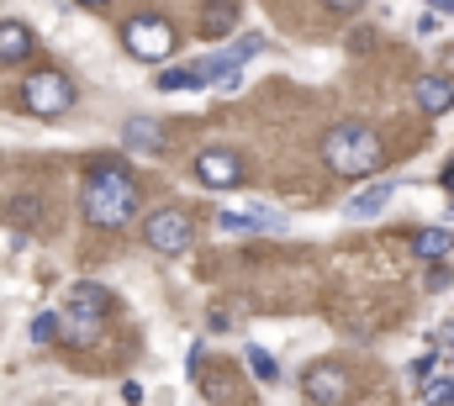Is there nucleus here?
<instances>
[{
    "instance_id": "f257e3e1",
    "label": "nucleus",
    "mask_w": 454,
    "mask_h": 406,
    "mask_svg": "<svg viewBox=\"0 0 454 406\" xmlns=\"http://www.w3.org/2000/svg\"><path fill=\"white\" fill-rule=\"evenodd\" d=\"M80 216L96 232H121L137 216V180L121 164H96L80 185Z\"/></svg>"
},
{
    "instance_id": "f03ea898",
    "label": "nucleus",
    "mask_w": 454,
    "mask_h": 406,
    "mask_svg": "<svg viewBox=\"0 0 454 406\" xmlns=\"http://www.w3.org/2000/svg\"><path fill=\"white\" fill-rule=\"evenodd\" d=\"M323 164H328L333 175H343V180H364V175H375V169L386 164V148H380L375 127L343 121V127H333V132L323 137Z\"/></svg>"
},
{
    "instance_id": "7ed1b4c3",
    "label": "nucleus",
    "mask_w": 454,
    "mask_h": 406,
    "mask_svg": "<svg viewBox=\"0 0 454 406\" xmlns=\"http://www.w3.org/2000/svg\"><path fill=\"white\" fill-rule=\"evenodd\" d=\"M21 105L32 116H64V111H74V80L64 69H32L21 85Z\"/></svg>"
},
{
    "instance_id": "20e7f679",
    "label": "nucleus",
    "mask_w": 454,
    "mask_h": 406,
    "mask_svg": "<svg viewBox=\"0 0 454 406\" xmlns=\"http://www.w3.org/2000/svg\"><path fill=\"white\" fill-rule=\"evenodd\" d=\"M121 48L143 64H164L175 53V27L164 16H127L121 21Z\"/></svg>"
},
{
    "instance_id": "39448f33",
    "label": "nucleus",
    "mask_w": 454,
    "mask_h": 406,
    "mask_svg": "<svg viewBox=\"0 0 454 406\" xmlns=\"http://www.w3.org/2000/svg\"><path fill=\"white\" fill-rule=\"evenodd\" d=\"M143 243L153 254H185L196 243V222L180 211V206H159L148 222H143Z\"/></svg>"
},
{
    "instance_id": "423d86ee",
    "label": "nucleus",
    "mask_w": 454,
    "mask_h": 406,
    "mask_svg": "<svg viewBox=\"0 0 454 406\" xmlns=\"http://www.w3.org/2000/svg\"><path fill=\"white\" fill-rule=\"evenodd\" d=\"M106 311H112L106 285H96V280H80V285L69 291V332H74V338H90V327H96Z\"/></svg>"
},
{
    "instance_id": "0eeeda50",
    "label": "nucleus",
    "mask_w": 454,
    "mask_h": 406,
    "mask_svg": "<svg viewBox=\"0 0 454 406\" xmlns=\"http://www.w3.org/2000/svg\"><path fill=\"white\" fill-rule=\"evenodd\" d=\"M243 153H232V148H207V153H196V180L207 185V191H232V185H243Z\"/></svg>"
},
{
    "instance_id": "6e6552de",
    "label": "nucleus",
    "mask_w": 454,
    "mask_h": 406,
    "mask_svg": "<svg viewBox=\"0 0 454 406\" xmlns=\"http://www.w3.org/2000/svg\"><path fill=\"white\" fill-rule=\"evenodd\" d=\"M301 396L317 406H339V402H348V375H343L339 364H312L301 375Z\"/></svg>"
},
{
    "instance_id": "1a4fd4ad",
    "label": "nucleus",
    "mask_w": 454,
    "mask_h": 406,
    "mask_svg": "<svg viewBox=\"0 0 454 406\" xmlns=\"http://www.w3.org/2000/svg\"><path fill=\"white\" fill-rule=\"evenodd\" d=\"M32 48H37V32H32L27 21L5 16V21H0V64H27Z\"/></svg>"
},
{
    "instance_id": "9d476101",
    "label": "nucleus",
    "mask_w": 454,
    "mask_h": 406,
    "mask_svg": "<svg viewBox=\"0 0 454 406\" xmlns=\"http://www.w3.org/2000/svg\"><path fill=\"white\" fill-rule=\"evenodd\" d=\"M217 227L223 232H275V227H286L275 211H264V206H254V211H217Z\"/></svg>"
},
{
    "instance_id": "9b49d317",
    "label": "nucleus",
    "mask_w": 454,
    "mask_h": 406,
    "mask_svg": "<svg viewBox=\"0 0 454 406\" xmlns=\"http://www.w3.org/2000/svg\"><path fill=\"white\" fill-rule=\"evenodd\" d=\"M391 196H396V185H391V180H380V185L359 191L354 201L343 206V216H348V222H375V216L386 211V201H391Z\"/></svg>"
},
{
    "instance_id": "f8f14e48",
    "label": "nucleus",
    "mask_w": 454,
    "mask_h": 406,
    "mask_svg": "<svg viewBox=\"0 0 454 406\" xmlns=\"http://www.w3.org/2000/svg\"><path fill=\"white\" fill-rule=\"evenodd\" d=\"M418 105H423V116H444L454 105V80L444 74H423L418 80Z\"/></svg>"
},
{
    "instance_id": "ddd939ff",
    "label": "nucleus",
    "mask_w": 454,
    "mask_h": 406,
    "mask_svg": "<svg viewBox=\"0 0 454 406\" xmlns=\"http://www.w3.org/2000/svg\"><path fill=\"white\" fill-rule=\"evenodd\" d=\"M412 248H418L423 259H444V254L454 248V232L450 227H423V232L412 238Z\"/></svg>"
},
{
    "instance_id": "4468645a",
    "label": "nucleus",
    "mask_w": 454,
    "mask_h": 406,
    "mask_svg": "<svg viewBox=\"0 0 454 406\" xmlns=\"http://www.w3.org/2000/svg\"><path fill=\"white\" fill-rule=\"evenodd\" d=\"M153 85H159V90H201V85H212V80H207L201 64H196V69H164Z\"/></svg>"
},
{
    "instance_id": "2eb2a0df",
    "label": "nucleus",
    "mask_w": 454,
    "mask_h": 406,
    "mask_svg": "<svg viewBox=\"0 0 454 406\" xmlns=\"http://www.w3.org/2000/svg\"><path fill=\"white\" fill-rule=\"evenodd\" d=\"M232 21H238V5H232V0H217V5L201 16V32H207V37H223V32H232Z\"/></svg>"
},
{
    "instance_id": "dca6fc26",
    "label": "nucleus",
    "mask_w": 454,
    "mask_h": 406,
    "mask_svg": "<svg viewBox=\"0 0 454 406\" xmlns=\"http://www.w3.org/2000/svg\"><path fill=\"white\" fill-rule=\"evenodd\" d=\"M32 343H37V348H53V343H59V316H53V311H37V316H32Z\"/></svg>"
},
{
    "instance_id": "f3484780",
    "label": "nucleus",
    "mask_w": 454,
    "mask_h": 406,
    "mask_svg": "<svg viewBox=\"0 0 454 406\" xmlns=\"http://www.w3.org/2000/svg\"><path fill=\"white\" fill-rule=\"evenodd\" d=\"M248 370H254V380H264V386H275V380H280V364H275L264 348H248Z\"/></svg>"
},
{
    "instance_id": "a211bd4d",
    "label": "nucleus",
    "mask_w": 454,
    "mask_h": 406,
    "mask_svg": "<svg viewBox=\"0 0 454 406\" xmlns=\"http://www.w3.org/2000/svg\"><path fill=\"white\" fill-rule=\"evenodd\" d=\"M127 137H132V143H137V148H164V137H159V132H153V127H148V116H137V121H132V127H127Z\"/></svg>"
},
{
    "instance_id": "6ab92c4d",
    "label": "nucleus",
    "mask_w": 454,
    "mask_h": 406,
    "mask_svg": "<svg viewBox=\"0 0 454 406\" xmlns=\"http://www.w3.org/2000/svg\"><path fill=\"white\" fill-rule=\"evenodd\" d=\"M423 402H454V375H444V380H423Z\"/></svg>"
},
{
    "instance_id": "aec40b11",
    "label": "nucleus",
    "mask_w": 454,
    "mask_h": 406,
    "mask_svg": "<svg viewBox=\"0 0 454 406\" xmlns=\"http://www.w3.org/2000/svg\"><path fill=\"white\" fill-rule=\"evenodd\" d=\"M32 216H37V201L32 196H16L11 201V222H32Z\"/></svg>"
},
{
    "instance_id": "412c9836",
    "label": "nucleus",
    "mask_w": 454,
    "mask_h": 406,
    "mask_svg": "<svg viewBox=\"0 0 454 406\" xmlns=\"http://www.w3.org/2000/svg\"><path fill=\"white\" fill-rule=\"evenodd\" d=\"M323 5H328V11H359L364 0H323Z\"/></svg>"
},
{
    "instance_id": "4be33fe9",
    "label": "nucleus",
    "mask_w": 454,
    "mask_h": 406,
    "mask_svg": "<svg viewBox=\"0 0 454 406\" xmlns=\"http://www.w3.org/2000/svg\"><path fill=\"white\" fill-rule=\"evenodd\" d=\"M74 5H90V11H101V5H112V0H74Z\"/></svg>"
},
{
    "instance_id": "5701e85b",
    "label": "nucleus",
    "mask_w": 454,
    "mask_h": 406,
    "mask_svg": "<svg viewBox=\"0 0 454 406\" xmlns=\"http://www.w3.org/2000/svg\"><path fill=\"white\" fill-rule=\"evenodd\" d=\"M428 5H439V11H450L454 16V0H428Z\"/></svg>"
},
{
    "instance_id": "b1692460",
    "label": "nucleus",
    "mask_w": 454,
    "mask_h": 406,
    "mask_svg": "<svg viewBox=\"0 0 454 406\" xmlns=\"http://www.w3.org/2000/svg\"><path fill=\"white\" fill-rule=\"evenodd\" d=\"M444 185H450V191H454V164H450V169H444Z\"/></svg>"
},
{
    "instance_id": "393cba45",
    "label": "nucleus",
    "mask_w": 454,
    "mask_h": 406,
    "mask_svg": "<svg viewBox=\"0 0 454 406\" xmlns=\"http://www.w3.org/2000/svg\"><path fill=\"white\" fill-rule=\"evenodd\" d=\"M450 69H454V48H450Z\"/></svg>"
}]
</instances>
